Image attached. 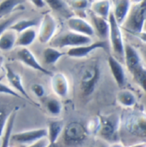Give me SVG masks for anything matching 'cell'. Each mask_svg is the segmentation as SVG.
I'll return each mask as SVG.
<instances>
[{"label":"cell","mask_w":146,"mask_h":147,"mask_svg":"<svg viewBox=\"0 0 146 147\" xmlns=\"http://www.w3.org/2000/svg\"><path fill=\"white\" fill-rule=\"evenodd\" d=\"M101 77V69L98 61L92 60L85 63L78 72V86L82 96L88 97L95 91Z\"/></svg>","instance_id":"6da1fadb"},{"label":"cell","mask_w":146,"mask_h":147,"mask_svg":"<svg viewBox=\"0 0 146 147\" xmlns=\"http://www.w3.org/2000/svg\"><path fill=\"white\" fill-rule=\"evenodd\" d=\"M123 59L126 62L127 69L133 76L135 81L145 91V90L146 69L139 51L132 45L126 43L125 44Z\"/></svg>","instance_id":"7a4b0ae2"},{"label":"cell","mask_w":146,"mask_h":147,"mask_svg":"<svg viewBox=\"0 0 146 147\" xmlns=\"http://www.w3.org/2000/svg\"><path fill=\"white\" fill-rule=\"evenodd\" d=\"M146 3L145 0L132 2L130 11L120 27L136 34H145L144 28L146 18Z\"/></svg>","instance_id":"3957f363"},{"label":"cell","mask_w":146,"mask_h":147,"mask_svg":"<svg viewBox=\"0 0 146 147\" xmlns=\"http://www.w3.org/2000/svg\"><path fill=\"white\" fill-rule=\"evenodd\" d=\"M92 43V38L80 35L71 31L63 32L54 37L49 43L50 47L56 49H63L66 47L75 48L83 45H87Z\"/></svg>","instance_id":"277c9868"},{"label":"cell","mask_w":146,"mask_h":147,"mask_svg":"<svg viewBox=\"0 0 146 147\" xmlns=\"http://www.w3.org/2000/svg\"><path fill=\"white\" fill-rule=\"evenodd\" d=\"M100 118V128L98 134H99L103 139L116 142L120 126V118L117 114H109L105 115L99 116Z\"/></svg>","instance_id":"5b68a950"},{"label":"cell","mask_w":146,"mask_h":147,"mask_svg":"<svg viewBox=\"0 0 146 147\" xmlns=\"http://www.w3.org/2000/svg\"><path fill=\"white\" fill-rule=\"evenodd\" d=\"M126 130L133 135L145 137L146 119L145 111H132L126 114L124 120Z\"/></svg>","instance_id":"8992f818"},{"label":"cell","mask_w":146,"mask_h":147,"mask_svg":"<svg viewBox=\"0 0 146 147\" xmlns=\"http://www.w3.org/2000/svg\"><path fill=\"white\" fill-rule=\"evenodd\" d=\"M108 22L110 26V32H109V39H110V47L112 48L113 51L120 57L121 58L124 57V48H125V42L123 39L121 27L116 22L112 11L110 12L108 17Z\"/></svg>","instance_id":"52a82bcc"},{"label":"cell","mask_w":146,"mask_h":147,"mask_svg":"<svg viewBox=\"0 0 146 147\" xmlns=\"http://www.w3.org/2000/svg\"><path fill=\"white\" fill-rule=\"evenodd\" d=\"M57 31V22L55 17L46 13L41 19L38 25V31L37 33V38L39 43L45 45L49 44L51 39L56 36Z\"/></svg>","instance_id":"ba28073f"},{"label":"cell","mask_w":146,"mask_h":147,"mask_svg":"<svg viewBox=\"0 0 146 147\" xmlns=\"http://www.w3.org/2000/svg\"><path fill=\"white\" fill-rule=\"evenodd\" d=\"M88 134L85 127L79 121H71L64 126L63 137L65 143L68 145H77L83 142Z\"/></svg>","instance_id":"9c48e42d"},{"label":"cell","mask_w":146,"mask_h":147,"mask_svg":"<svg viewBox=\"0 0 146 147\" xmlns=\"http://www.w3.org/2000/svg\"><path fill=\"white\" fill-rule=\"evenodd\" d=\"M46 138H47L46 128H38V129L22 131L11 134L10 142H14L19 145H23L28 146Z\"/></svg>","instance_id":"30bf717a"},{"label":"cell","mask_w":146,"mask_h":147,"mask_svg":"<svg viewBox=\"0 0 146 147\" xmlns=\"http://www.w3.org/2000/svg\"><path fill=\"white\" fill-rule=\"evenodd\" d=\"M15 58L20 61L22 63L25 64L28 68H31L34 70L39 71L46 75H51L52 72L44 69L42 64L38 61L34 54L28 48H20L15 53Z\"/></svg>","instance_id":"8fae6325"},{"label":"cell","mask_w":146,"mask_h":147,"mask_svg":"<svg viewBox=\"0 0 146 147\" xmlns=\"http://www.w3.org/2000/svg\"><path fill=\"white\" fill-rule=\"evenodd\" d=\"M109 48H110V45H109L108 41L100 40L98 42H92V44L87 45L70 48L67 51V55L72 58H84V57H86L91 52H92L98 49L108 51Z\"/></svg>","instance_id":"7c38bea8"},{"label":"cell","mask_w":146,"mask_h":147,"mask_svg":"<svg viewBox=\"0 0 146 147\" xmlns=\"http://www.w3.org/2000/svg\"><path fill=\"white\" fill-rule=\"evenodd\" d=\"M50 87L54 94L59 98H66L69 93V81L63 73H52L50 75Z\"/></svg>","instance_id":"4fadbf2b"},{"label":"cell","mask_w":146,"mask_h":147,"mask_svg":"<svg viewBox=\"0 0 146 147\" xmlns=\"http://www.w3.org/2000/svg\"><path fill=\"white\" fill-rule=\"evenodd\" d=\"M67 25L69 31L75 34L92 38L95 34L92 24L85 18H81L76 16H73L67 19Z\"/></svg>","instance_id":"5bb4252c"},{"label":"cell","mask_w":146,"mask_h":147,"mask_svg":"<svg viewBox=\"0 0 146 147\" xmlns=\"http://www.w3.org/2000/svg\"><path fill=\"white\" fill-rule=\"evenodd\" d=\"M5 74H6L8 82L11 86L10 88L14 90L16 93H18L22 98H25L26 99L32 101L27 91L25 90L22 76L17 72H15L9 64H5Z\"/></svg>","instance_id":"9a60e30c"},{"label":"cell","mask_w":146,"mask_h":147,"mask_svg":"<svg viewBox=\"0 0 146 147\" xmlns=\"http://www.w3.org/2000/svg\"><path fill=\"white\" fill-rule=\"evenodd\" d=\"M112 3V14L116 21V22L121 26L123 22H125L131 6H132V1L128 0H116L111 2Z\"/></svg>","instance_id":"2e32d148"},{"label":"cell","mask_w":146,"mask_h":147,"mask_svg":"<svg viewBox=\"0 0 146 147\" xmlns=\"http://www.w3.org/2000/svg\"><path fill=\"white\" fill-rule=\"evenodd\" d=\"M108 65L110 68V73L113 75L117 86L120 87H123L126 82V77L122 64L114 56L110 55L108 57Z\"/></svg>","instance_id":"e0dca14e"},{"label":"cell","mask_w":146,"mask_h":147,"mask_svg":"<svg viewBox=\"0 0 146 147\" xmlns=\"http://www.w3.org/2000/svg\"><path fill=\"white\" fill-rule=\"evenodd\" d=\"M90 17L92 20V26L94 30V34L101 40L106 41L109 38V32H110V26L108 20L101 18L99 16H95L92 12H90Z\"/></svg>","instance_id":"ac0fdd59"},{"label":"cell","mask_w":146,"mask_h":147,"mask_svg":"<svg viewBox=\"0 0 146 147\" xmlns=\"http://www.w3.org/2000/svg\"><path fill=\"white\" fill-rule=\"evenodd\" d=\"M91 12L97 16L108 20L111 9L112 3L109 0H102V1H92L90 3Z\"/></svg>","instance_id":"d6986e66"},{"label":"cell","mask_w":146,"mask_h":147,"mask_svg":"<svg viewBox=\"0 0 146 147\" xmlns=\"http://www.w3.org/2000/svg\"><path fill=\"white\" fill-rule=\"evenodd\" d=\"M64 128V123L62 120H54L49 123L47 130L48 143H55L57 141Z\"/></svg>","instance_id":"ffe728a7"},{"label":"cell","mask_w":146,"mask_h":147,"mask_svg":"<svg viewBox=\"0 0 146 147\" xmlns=\"http://www.w3.org/2000/svg\"><path fill=\"white\" fill-rule=\"evenodd\" d=\"M44 2H45V4L48 7H50L52 10L62 15L63 16L66 17L67 19L74 16L70 7L69 6L67 1H61V0H50H50H48V1H44Z\"/></svg>","instance_id":"44dd1931"},{"label":"cell","mask_w":146,"mask_h":147,"mask_svg":"<svg viewBox=\"0 0 146 147\" xmlns=\"http://www.w3.org/2000/svg\"><path fill=\"white\" fill-rule=\"evenodd\" d=\"M116 101L124 108H133L137 103V98L132 91L121 89L116 94Z\"/></svg>","instance_id":"7402d4cb"},{"label":"cell","mask_w":146,"mask_h":147,"mask_svg":"<svg viewBox=\"0 0 146 147\" xmlns=\"http://www.w3.org/2000/svg\"><path fill=\"white\" fill-rule=\"evenodd\" d=\"M37 38V31L35 28L27 29L17 34L15 46L20 48H28Z\"/></svg>","instance_id":"603a6c76"},{"label":"cell","mask_w":146,"mask_h":147,"mask_svg":"<svg viewBox=\"0 0 146 147\" xmlns=\"http://www.w3.org/2000/svg\"><path fill=\"white\" fill-rule=\"evenodd\" d=\"M17 34L11 30L8 29L0 35V51H9L15 47Z\"/></svg>","instance_id":"cb8c5ba5"},{"label":"cell","mask_w":146,"mask_h":147,"mask_svg":"<svg viewBox=\"0 0 146 147\" xmlns=\"http://www.w3.org/2000/svg\"><path fill=\"white\" fill-rule=\"evenodd\" d=\"M18 110H19V107H15V109L12 111V113H11L8 121H7V125H6L5 131H4L3 135L2 143L0 145V147H9L10 136L12 134V130H13L14 123L15 121V117H16V114H17Z\"/></svg>","instance_id":"d4e9b609"},{"label":"cell","mask_w":146,"mask_h":147,"mask_svg":"<svg viewBox=\"0 0 146 147\" xmlns=\"http://www.w3.org/2000/svg\"><path fill=\"white\" fill-rule=\"evenodd\" d=\"M64 55L60 50L53 48V47H46L43 51V59L44 63L48 65H54L56 64L59 59Z\"/></svg>","instance_id":"484cf974"},{"label":"cell","mask_w":146,"mask_h":147,"mask_svg":"<svg viewBox=\"0 0 146 147\" xmlns=\"http://www.w3.org/2000/svg\"><path fill=\"white\" fill-rule=\"evenodd\" d=\"M38 25V22L37 19H24V20H17L15 22H14L9 29L15 31L17 34L27 30L29 28H34Z\"/></svg>","instance_id":"4316f807"},{"label":"cell","mask_w":146,"mask_h":147,"mask_svg":"<svg viewBox=\"0 0 146 147\" xmlns=\"http://www.w3.org/2000/svg\"><path fill=\"white\" fill-rule=\"evenodd\" d=\"M44 107L46 110L51 115L57 116L60 115L63 111V104L61 101L56 98H46L44 100Z\"/></svg>","instance_id":"83f0119b"},{"label":"cell","mask_w":146,"mask_h":147,"mask_svg":"<svg viewBox=\"0 0 146 147\" xmlns=\"http://www.w3.org/2000/svg\"><path fill=\"white\" fill-rule=\"evenodd\" d=\"M15 108L11 109L9 105L0 102V141L5 131L7 121Z\"/></svg>","instance_id":"f1b7e54d"},{"label":"cell","mask_w":146,"mask_h":147,"mask_svg":"<svg viewBox=\"0 0 146 147\" xmlns=\"http://www.w3.org/2000/svg\"><path fill=\"white\" fill-rule=\"evenodd\" d=\"M21 4H23V1L7 0L0 2V18L11 14Z\"/></svg>","instance_id":"f546056e"},{"label":"cell","mask_w":146,"mask_h":147,"mask_svg":"<svg viewBox=\"0 0 146 147\" xmlns=\"http://www.w3.org/2000/svg\"><path fill=\"white\" fill-rule=\"evenodd\" d=\"M69 6L70 7L73 13H85L86 12V9L90 7V3L87 0H80V1H67ZM76 15V16H78Z\"/></svg>","instance_id":"4dcf8cb0"},{"label":"cell","mask_w":146,"mask_h":147,"mask_svg":"<svg viewBox=\"0 0 146 147\" xmlns=\"http://www.w3.org/2000/svg\"><path fill=\"white\" fill-rule=\"evenodd\" d=\"M85 127L88 134H98L100 128L99 116H94L93 118H92Z\"/></svg>","instance_id":"1f68e13d"},{"label":"cell","mask_w":146,"mask_h":147,"mask_svg":"<svg viewBox=\"0 0 146 147\" xmlns=\"http://www.w3.org/2000/svg\"><path fill=\"white\" fill-rule=\"evenodd\" d=\"M18 16L19 15H12L10 17L0 22V35L3 33H4L6 30H8L11 27V25L17 21Z\"/></svg>","instance_id":"d6a6232c"},{"label":"cell","mask_w":146,"mask_h":147,"mask_svg":"<svg viewBox=\"0 0 146 147\" xmlns=\"http://www.w3.org/2000/svg\"><path fill=\"white\" fill-rule=\"evenodd\" d=\"M31 91L34 94V96L38 98H42L45 95V88L43 85L39 83H34L31 86Z\"/></svg>","instance_id":"836d02e7"},{"label":"cell","mask_w":146,"mask_h":147,"mask_svg":"<svg viewBox=\"0 0 146 147\" xmlns=\"http://www.w3.org/2000/svg\"><path fill=\"white\" fill-rule=\"evenodd\" d=\"M0 93L1 94H8L9 96H13V97L18 98H22L18 93H16L9 86H6L4 84H2V83H0Z\"/></svg>","instance_id":"e575fe53"},{"label":"cell","mask_w":146,"mask_h":147,"mask_svg":"<svg viewBox=\"0 0 146 147\" xmlns=\"http://www.w3.org/2000/svg\"><path fill=\"white\" fill-rule=\"evenodd\" d=\"M48 144V140L47 139H43L39 141H38L36 143L33 144V145H30V146H28L26 147H45Z\"/></svg>","instance_id":"d590c367"},{"label":"cell","mask_w":146,"mask_h":147,"mask_svg":"<svg viewBox=\"0 0 146 147\" xmlns=\"http://www.w3.org/2000/svg\"><path fill=\"white\" fill-rule=\"evenodd\" d=\"M31 4H33L34 7H36L38 9H42L44 8V6H45V2L44 1H41V0H34L30 2Z\"/></svg>","instance_id":"8d00e7d4"},{"label":"cell","mask_w":146,"mask_h":147,"mask_svg":"<svg viewBox=\"0 0 146 147\" xmlns=\"http://www.w3.org/2000/svg\"><path fill=\"white\" fill-rule=\"evenodd\" d=\"M45 147H64L62 144H60L59 142H55V143H48L47 146Z\"/></svg>","instance_id":"74e56055"},{"label":"cell","mask_w":146,"mask_h":147,"mask_svg":"<svg viewBox=\"0 0 146 147\" xmlns=\"http://www.w3.org/2000/svg\"><path fill=\"white\" fill-rule=\"evenodd\" d=\"M109 147H125L120 142H113Z\"/></svg>","instance_id":"f35d334b"},{"label":"cell","mask_w":146,"mask_h":147,"mask_svg":"<svg viewBox=\"0 0 146 147\" xmlns=\"http://www.w3.org/2000/svg\"><path fill=\"white\" fill-rule=\"evenodd\" d=\"M128 147H146V145L145 142H141V143H137L135 145H133Z\"/></svg>","instance_id":"ab89813d"},{"label":"cell","mask_w":146,"mask_h":147,"mask_svg":"<svg viewBox=\"0 0 146 147\" xmlns=\"http://www.w3.org/2000/svg\"><path fill=\"white\" fill-rule=\"evenodd\" d=\"M98 147H109V146H107L106 145H104V144L101 143V144H99V145H98Z\"/></svg>","instance_id":"60d3db41"}]
</instances>
